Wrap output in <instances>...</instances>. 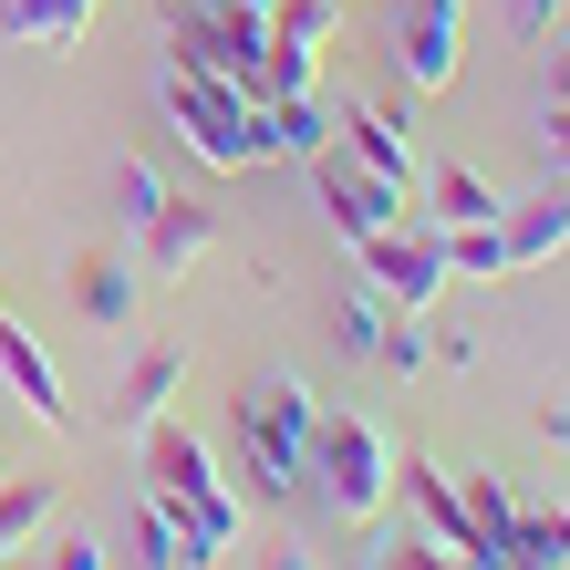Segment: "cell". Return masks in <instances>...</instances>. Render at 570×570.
I'll return each instance as SVG.
<instances>
[{"mask_svg": "<svg viewBox=\"0 0 570 570\" xmlns=\"http://www.w3.org/2000/svg\"><path fill=\"white\" fill-rule=\"evenodd\" d=\"M312 435H322V405L301 374H259L239 394V466H249V498H301L312 488Z\"/></svg>", "mask_w": 570, "mask_h": 570, "instance_id": "1", "label": "cell"}, {"mask_svg": "<svg viewBox=\"0 0 570 570\" xmlns=\"http://www.w3.org/2000/svg\"><path fill=\"white\" fill-rule=\"evenodd\" d=\"M166 115H177V146L197 166H218V177H239L259 166V94L228 83V73H177L166 62Z\"/></svg>", "mask_w": 570, "mask_h": 570, "instance_id": "2", "label": "cell"}, {"mask_svg": "<svg viewBox=\"0 0 570 570\" xmlns=\"http://www.w3.org/2000/svg\"><path fill=\"white\" fill-rule=\"evenodd\" d=\"M394 435L374 425V415H322V435H312V488H322V509L332 519H384V498H394Z\"/></svg>", "mask_w": 570, "mask_h": 570, "instance_id": "3", "label": "cell"}, {"mask_svg": "<svg viewBox=\"0 0 570 570\" xmlns=\"http://www.w3.org/2000/svg\"><path fill=\"white\" fill-rule=\"evenodd\" d=\"M353 259H363V281L384 291V312H435V301L456 291V259H446V228L435 218H384Z\"/></svg>", "mask_w": 570, "mask_h": 570, "instance_id": "4", "label": "cell"}, {"mask_svg": "<svg viewBox=\"0 0 570 570\" xmlns=\"http://www.w3.org/2000/svg\"><path fill=\"white\" fill-rule=\"evenodd\" d=\"M166 62H177V73H228V83H249V62H259V11H249V0H166Z\"/></svg>", "mask_w": 570, "mask_h": 570, "instance_id": "5", "label": "cell"}, {"mask_svg": "<svg viewBox=\"0 0 570 570\" xmlns=\"http://www.w3.org/2000/svg\"><path fill=\"white\" fill-rule=\"evenodd\" d=\"M394 73L415 94H446L466 73V0H394Z\"/></svg>", "mask_w": 570, "mask_h": 570, "instance_id": "6", "label": "cell"}, {"mask_svg": "<svg viewBox=\"0 0 570 570\" xmlns=\"http://www.w3.org/2000/svg\"><path fill=\"white\" fill-rule=\"evenodd\" d=\"M136 435H146V498H166V509H208V498H228L208 435H187L177 415H156V425H136Z\"/></svg>", "mask_w": 570, "mask_h": 570, "instance_id": "7", "label": "cell"}, {"mask_svg": "<svg viewBox=\"0 0 570 570\" xmlns=\"http://www.w3.org/2000/svg\"><path fill=\"white\" fill-rule=\"evenodd\" d=\"M0 394H11V405L31 415V425H73V394H62V363L42 353V332H21L11 312H0Z\"/></svg>", "mask_w": 570, "mask_h": 570, "instance_id": "8", "label": "cell"}, {"mask_svg": "<svg viewBox=\"0 0 570 570\" xmlns=\"http://www.w3.org/2000/svg\"><path fill=\"white\" fill-rule=\"evenodd\" d=\"M312 187H322V208H332V228H343V249H363L384 218H405V197H394L384 177H363V166L343 156V146H322L312 156Z\"/></svg>", "mask_w": 570, "mask_h": 570, "instance_id": "9", "label": "cell"}, {"mask_svg": "<svg viewBox=\"0 0 570 570\" xmlns=\"http://www.w3.org/2000/svg\"><path fill=\"white\" fill-rule=\"evenodd\" d=\"M343 156L363 166V177H384L394 197H415V136H405V115H384V105H343Z\"/></svg>", "mask_w": 570, "mask_h": 570, "instance_id": "10", "label": "cell"}, {"mask_svg": "<svg viewBox=\"0 0 570 570\" xmlns=\"http://www.w3.org/2000/svg\"><path fill=\"white\" fill-rule=\"evenodd\" d=\"M498 249H509V271L560 259V249H570V187L540 177V197H509V208H498Z\"/></svg>", "mask_w": 570, "mask_h": 570, "instance_id": "11", "label": "cell"}, {"mask_svg": "<svg viewBox=\"0 0 570 570\" xmlns=\"http://www.w3.org/2000/svg\"><path fill=\"white\" fill-rule=\"evenodd\" d=\"M136 249H146V271H156V281H187L197 259L218 249V218L197 208V197H166V208H156V218L136 228Z\"/></svg>", "mask_w": 570, "mask_h": 570, "instance_id": "12", "label": "cell"}, {"mask_svg": "<svg viewBox=\"0 0 570 570\" xmlns=\"http://www.w3.org/2000/svg\"><path fill=\"white\" fill-rule=\"evenodd\" d=\"M177 384H187V343H136V363H125V384H115V425L136 435V425H156L166 405H177Z\"/></svg>", "mask_w": 570, "mask_h": 570, "instance_id": "13", "label": "cell"}, {"mask_svg": "<svg viewBox=\"0 0 570 570\" xmlns=\"http://www.w3.org/2000/svg\"><path fill=\"white\" fill-rule=\"evenodd\" d=\"M456 509H466V570H509V540H519V498L488 478V466H466L456 478Z\"/></svg>", "mask_w": 570, "mask_h": 570, "instance_id": "14", "label": "cell"}, {"mask_svg": "<svg viewBox=\"0 0 570 570\" xmlns=\"http://www.w3.org/2000/svg\"><path fill=\"white\" fill-rule=\"evenodd\" d=\"M73 312L94 332H125V322H136V249H83L73 259Z\"/></svg>", "mask_w": 570, "mask_h": 570, "instance_id": "15", "label": "cell"}, {"mask_svg": "<svg viewBox=\"0 0 570 570\" xmlns=\"http://www.w3.org/2000/svg\"><path fill=\"white\" fill-rule=\"evenodd\" d=\"M332 146V115H322V94H271L259 105V156H281V166H312Z\"/></svg>", "mask_w": 570, "mask_h": 570, "instance_id": "16", "label": "cell"}, {"mask_svg": "<svg viewBox=\"0 0 570 570\" xmlns=\"http://www.w3.org/2000/svg\"><path fill=\"white\" fill-rule=\"evenodd\" d=\"M94 31V0H0V42L21 52H73Z\"/></svg>", "mask_w": 570, "mask_h": 570, "instance_id": "17", "label": "cell"}, {"mask_svg": "<svg viewBox=\"0 0 570 570\" xmlns=\"http://www.w3.org/2000/svg\"><path fill=\"white\" fill-rule=\"evenodd\" d=\"M415 187H425V218H435V228H488L498 208H509L478 166H435V177H415Z\"/></svg>", "mask_w": 570, "mask_h": 570, "instance_id": "18", "label": "cell"}, {"mask_svg": "<svg viewBox=\"0 0 570 570\" xmlns=\"http://www.w3.org/2000/svg\"><path fill=\"white\" fill-rule=\"evenodd\" d=\"M509 570H570V498H540V509H519Z\"/></svg>", "mask_w": 570, "mask_h": 570, "instance_id": "19", "label": "cell"}, {"mask_svg": "<svg viewBox=\"0 0 570 570\" xmlns=\"http://www.w3.org/2000/svg\"><path fill=\"white\" fill-rule=\"evenodd\" d=\"M52 529V478H0V550H31Z\"/></svg>", "mask_w": 570, "mask_h": 570, "instance_id": "20", "label": "cell"}, {"mask_svg": "<svg viewBox=\"0 0 570 570\" xmlns=\"http://www.w3.org/2000/svg\"><path fill=\"white\" fill-rule=\"evenodd\" d=\"M136 560L146 570H187V540H177V519H166V498H136Z\"/></svg>", "mask_w": 570, "mask_h": 570, "instance_id": "21", "label": "cell"}, {"mask_svg": "<svg viewBox=\"0 0 570 570\" xmlns=\"http://www.w3.org/2000/svg\"><path fill=\"white\" fill-rule=\"evenodd\" d=\"M446 259H456V281H498V271H509V249H498V218H488V228H446Z\"/></svg>", "mask_w": 570, "mask_h": 570, "instance_id": "22", "label": "cell"}, {"mask_svg": "<svg viewBox=\"0 0 570 570\" xmlns=\"http://www.w3.org/2000/svg\"><path fill=\"white\" fill-rule=\"evenodd\" d=\"M332 332H343V353H363V363H374V332H384V291H374V281H363V291H343Z\"/></svg>", "mask_w": 570, "mask_h": 570, "instance_id": "23", "label": "cell"}, {"mask_svg": "<svg viewBox=\"0 0 570 570\" xmlns=\"http://www.w3.org/2000/svg\"><path fill=\"white\" fill-rule=\"evenodd\" d=\"M363 570H466L446 540H374V550H363Z\"/></svg>", "mask_w": 570, "mask_h": 570, "instance_id": "24", "label": "cell"}, {"mask_svg": "<svg viewBox=\"0 0 570 570\" xmlns=\"http://www.w3.org/2000/svg\"><path fill=\"white\" fill-rule=\"evenodd\" d=\"M540 166L570 187V105H540Z\"/></svg>", "mask_w": 570, "mask_h": 570, "instance_id": "25", "label": "cell"}, {"mask_svg": "<svg viewBox=\"0 0 570 570\" xmlns=\"http://www.w3.org/2000/svg\"><path fill=\"white\" fill-rule=\"evenodd\" d=\"M166 208V177H156V166H125V228H146Z\"/></svg>", "mask_w": 570, "mask_h": 570, "instance_id": "26", "label": "cell"}, {"mask_svg": "<svg viewBox=\"0 0 570 570\" xmlns=\"http://www.w3.org/2000/svg\"><path fill=\"white\" fill-rule=\"evenodd\" d=\"M570 11V0H509V21H519V42H540V31Z\"/></svg>", "mask_w": 570, "mask_h": 570, "instance_id": "27", "label": "cell"}, {"mask_svg": "<svg viewBox=\"0 0 570 570\" xmlns=\"http://www.w3.org/2000/svg\"><path fill=\"white\" fill-rule=\"evenodd\" d=\"M42 570H105V550H94V540H52Z\"/></svg>", "mask_w": 570, "mask_h": 570, "instance_id": "28", "label": "cell"}, {"mask_svg": "<svg viewBox=\"0 0 570 570\" xmlns=\"http://www.w3.org/2000/svg\"><path fill=\"white\" fill-rule=\"evenodd\" d=\"M271 570H322V560L301 550V540H281V550H271Z\"/></svg>", "mask_w": 570, "mask_h": 570, "instance_id": "29", "label": "cell"}, {"mask_svg": "<svg viewBox=\"0 0 570 570\" xmlns=\"http://www.w3.org/2000/svg\"><path fill=\"white\" fill-rule=\"evenodd\" d=\"M550 105H570V52H550Z\"/></svg>", "mask_w": 570, "mask_h": 570, "instance_id": "30", "label": "cell"}, {"mask_svg": "<svg viewBox=\"0 0 570 570\" xmlns=\"http://www.w3.org/2000/svg\"><path fill=\"white\" fill-rule=\"evenodd\" d=\"M0 570H42V560H31V550H0Z\"/></svg>", "mask_w": 570, "mask_h": 570, "instance_id": "31", "label": "cell"}, {"mask_svg": "<svg viewBox=\"0 0 570 570\" xmlns=\"http://www.w3.org/2000/svg\"><path fill=\"white\" fill-rule=\"evenodd\" d=\"M0 478H11V466H0Z\"/></svg>", "mask_w": 570, "mask_h": 570, "instance_id": "32", "label": "cell"}]
</instances>
